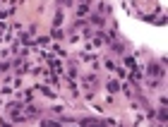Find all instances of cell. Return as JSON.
Returning <instances> with one entry per match:
<instances>
[{
    "label": "cell",
    "instance_id": "52a82bcc",
    "mask_svg": "<svg viewBox=\"0 0 168 127\" xmlns=\"http://www.w3.org/2000/svg\"><path fill=\"white\" fill-rule=\"evenodd\" d=\"M113 48H115L118 53H123V50H125V46H123V43H113Z\"/></svg>",
    "mask_w": 168,
    "mask_h": 127
},
{
    "label": "cell",
    "instance_id": "9c48e42d",
    "mask_svg": "<svg viewBox=\"0 0 168 127\" xmlns=\"http://www.w3.org/2000/svg\"><path fill=\"white\" fill-rule=\"evenodd\" d=\"M60 5H70V0H60Z\"/></svg>",
    "mask_w": 168,
    "mask_h": 127
},
{
    "label": "cell",
    "instance_id": "ba28073f",
    "mask_svg": "<svg viewBox=\"0 0 168 127\" xmlns=\"http://www.w3.org/2000/svg\"><path fill=\"white\" fill-rule=\"evenodd\" d=\"M108 91H118V82H110L108 84Z\"/></svg>",
    "mask_w": 168,
    "mask_h": 127
},
{
    "label": "cell",
    "instance_id": "277c9868",
    "mask_svg": "<svg viewBox=\"0 0 168 127\" xmlns=\"http://www.w3.org/2000/svg\"><path fill=\"white\" fill-rule=\"evenodd\" d=\"M53 24H55V27H60V24H63V15H60V12L55 15V19H53Z\"/></svg>",
    "mask_w": 168,
    "mask_h": 127
},
{
    "label": "cell",
    "instance_id": "3957f363",
    "mask_svg": "<svg viewBox=\"0 0 168 127\" xmlns=\"http://www.w3.org/2000/svg\"><path fill=\"white\" fill-rule=\"evenodd\" d=\"M82 125H101V120H96V118H84Z\"/></svg>",
    "mask_w": 168,
    "mask_h": 127
},
{
    "label": "cell",
    "instance_id": "7a4b0ae2",
    "mask_svg": "<svg viewBox=\"0 0 168 127\" xmlns=\"http://www.w3.org/2000/svg\"><path fill=\"white\" fill-rule=\"evenodd\" d=\"M149 74H151V77H159V74H161V67H159V65H149Z\"/></svg>",
    "mask_w": 168,
    "mask_h": 127
},
{
    "label": "cell",
    "instance_id": "6da1fadb",
    "mask_svg": "<svg viewBox=\"0 0 168 127\" xmlns=\"http://www.w3.org/2000/svg\"><path fill=\"white\" fill-rule=\"evenodd\" d=\"M89 22H91L94 27H103V17H101V15H91V17H89Z\"/></svg>",
    "mask_w": 168,
    "mask_h": 127
},
{
    "label": "cell",
    "instance_id": "8992f818",
    "mask_svg": "<svg viewBox=\"0 0 168 127\" xmlns=\"http://www.w3.org/2000/svg\"><path fill=\"white\" fill-rule=\"evenodd\" d=\"M159 120H161V122H166V108H161V110H159Z\"/></svg>",
    "mask_w": 168,
    "mask_h": 127
},
{
    "label": "cell",
    "instance_id": "5b68a950",
    "mask_svg": "<svg viewBox=\"0 0 168 127\" xmlns=\"http://www.w3.org/2000/svg\"><path fill=\"white\" fill-rule=\"evenodd\" d=\"M51 36H53V38H63V31H60V29L55 27V29H53V34H51Z\"/></svg>",
    "mask_w": 168,
    "mask_h": 127
}]
</instances>
